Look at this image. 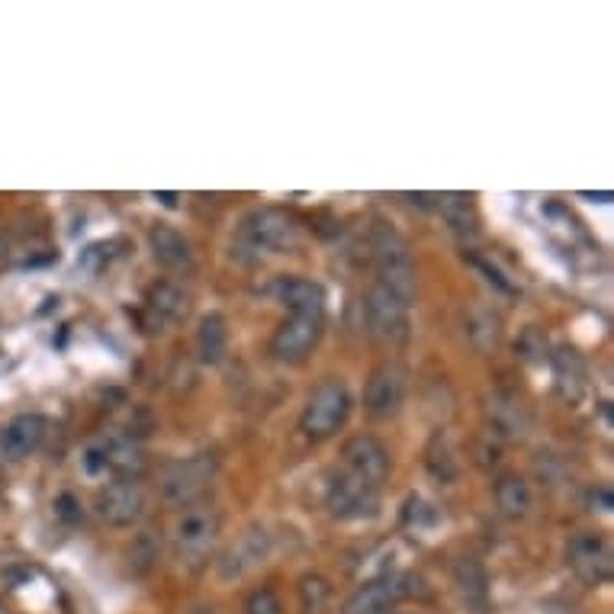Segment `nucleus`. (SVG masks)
Returning a JSON list of instances; mask_svg holds the SVG:
<instances>
[{
    "label": "nucleus",
    "instance_id": "f257e3e1",
    "mask_svg": "<svg viewBox=\"0 0 614 614\" xmlns=\"http://www.w3.org/2000/svg\"><path fill=\"white\" fill-rule=\"evenodd\" d=\"M370 251H373V264L380 274V286H386L393 296H400L409 306L419 293V276H415V261H412L409 242L393 225L376 222L370 232Z\"/></svg>",
    "mask_w": 614,
    "mask_h": 614
},
{
    "label": "nucleus",
    "instance_id": "f03ea898",
    "mask_svg": "<svg viewBox=\"0 0 614 614\" xmlns=\"http://www.w3.org/2000/svg\"><path fill=\"white\" fill-rule=\"evenodd\" d=\"M300 242V225L280 210H254L239 225V251H248L251 258L261 254H280Z\"/></svg>",
    "mask_w": 614,
    "mask_h": 614
},
{
    "label": "nucleus",
    "instance_id": "7ed1b4c3",
    "mask_svg": "<svg viewBox=\"0 0 614 614\" xmlns=\"http://www.w3.org/2000/svg\"><path fill=\"white\" fill-rule=\"evenodd\" d=\"M351 412V393L341 380H325L315 386V393L309 396L306 409H303V431L309 437H329L344 425Z\"/></svg>",
    "mask_w": 614,
    "mask_h": 614
},
{
    "label": "nucleus",
    "instance_id": "20e7f679",
    "mask_svg": "<svg viewBox=\"0 0 614 614\" xmlns=\"http://www.w3.org/2000/svg\"><path fill=\"white\" fill-rule=\"evenodd\" d=\"M364 315H368V332L383 344H402L409 339V306L400 296H393L386 286H370L364 300Z\"/></svg>",
    "mask_w": 614,
    "mask_h": 614
},
{
    "label": "nucleus",
    "instance_id": "39448f33",
    "mask_svg": "<svg viewBox=\"0 0 614 614\" xmlns=\"http://www.w3.org/2000/svg\"><path fill=\"white\" fill-rule=\"evenodd\" d=\"M215 537H219V519L210 509H187L174 522V534H171L178 560H184L190 566L210 556Z\"/></svg>",
    "mask_w": 614,
    "mask_h": 614
},
{
    "label": "nucleus",
    "instance_id": "423d86ee",
    "mask_svg": "<svg viewBox=\"0 0 614 614\" xmlns=\"http://www.w3.org/2000/svg\"><path fill=\"white\" fill-rule=\"evenodd\" d=\"M213 473L215 461L210 454H197V457L171 463L161 476V495L174 505H184L197 492H203V486L213 480Z\"/></svg>",
    "mask_w": 614,
    "mask_h": 614
},
{
    "label": "nucleus",
    "instance_id": "0eeeda50",
    "mask_svg": "<svg viewBox=\"0 0 614 614\" xmlns=\"http://www.w3.org/2000/svg\"><path fill=\"white\" fill-rule=\"evenodd\" d=\"M329 509H332V515H339L344 522L373 519L376 515V490L344 470L329 483Z\"/></svg>",
    "mask_w": 614,
    "mask_h": 614
},
{
    "label": "nucleus",
    "instance_id": "6e6552de",
    "mask_svg": "<svg viewBox=\"0 0 614 614\" xmlns=\"http://www.w3.org/2000/svg\"><path fill=\"white\" fill-rule=\"evenodd\" d=\"M412 583H415L412 576H402V580H396V576H380L373 583H364L344 602L341 614H390L402 595H412L415 592Z\"/></svg>",
    "mask_w": 614,
    "mask_h": 614
},
{
    "label": "nucleus",
    "instance_id": "1a4fd4ad",
    "mask_svg": "<svg viewBox=\"0 0 614 614\" xmlns=\"http://www.w3.org/2000/svg\"><path fill=\"white\" fill-rule=\"evenodd\" d=\"M341 457H344V470H348L351 476L364 480L373 490H376V486L386 480V473H390V454H386V447H383L376 437H368V434L351 437V441L344 444Z\"/></svg>",
    "mask_w": 614,
    "mask_h": 614
},
{
    "label": "nucleus",
    "instance_id": "9d476101",
    "mask_svg": "<svg viewBox=\"0 0 614 614\" xmlns=\"http://www.w3.org/2000/svg\"><path fill=\"white\" fill-rule=\"evenodd\" d=\"M570 563L585 585H605L612 580V547L598 534H576L570 544Z\"/></svg>",
    "mask_w": 614,
    "mask_h": 614
},
{
    "label": "nucleus",
    "instance_id": "9b49d317",
    "mask_svg": "<svg viewBox=\"0 0 614 614\" xmlns=\"http://www.w3.org/2000/svg\"><path fill=\"white\" fill-rule=\"evenodd\" d=\"M145 512V490L135 480H120L97 495V515L107 524H132Z\"/></svg>",
    "mask_w": 614,
    "mask_h": 614
},
{
    "label": "nucleus",
    "instance_id": "f8f14e48",
    "mask_svg": "<svg viewBox=\"0 0 614 614\" xmlns=\"http://www.w3.org/2000/svg\"><path fill=\"white\" fill-rule=\"evenodd\" d=\"M322 335V319L290 315L271 339V354L276 361H303Z\"/></svg>",
    "mask_w": 614,
    "mask_h": 614
},
{
    "label": "nucleus",
    "instance_id": "ddd939ff",
    "mask_svg": "<svg viewBox=\"0 0 614 614\" xmlns=\"http://www.w3.org/2000/svg\"><path fill=\"white\" fill-rule=\"evenodd\" d=\"M405 402V373L396 364H383L370 373L368 390H364V405L370 415L386 419L396 415Z\"/></svg>",
    "mask_w": 614,
    "mask_h": 614
},
{
    "label": "nucleus",
    "instance_id": "4468645a",
    "mask_svg": "<svg viewBox=\"0 0 614 614\" xmlns=\"http://www.w3.org/2000/svg\"><path fill=\"white\" fill-rule=\"evenodd\" d=\"M271 553V534L264 527H251L239 544H232L219 560V576L222 580H239L248 570L261 566Z\"/></svg>",
    "mask_w": 614,
    "mask_h": 614
},
{
    "label": "nucleus",
    "instance_id": "2eb2a0df",
    "mask_svg": "<svg viewBox=\"0 0 614 614\" xmlns=\"http://www.w3.org/2000/svg\"><path fill=\"white\" fill-rule=\"evenodd\" d=\"M149 248H152L154 261L168 271H178V274H190L197 268V254L193 245L187 242L184 235L171 225H152L149 229Z\"/></svg>",
    "mask_w": 614,
    "mask_h": 614
},
{
    "label": "nucleus",
    "instance_id": "dca6fc26",
    "mask_svg": "<svg viewBox=\"0 0 614 614\" xmlns=\"http://www.w3.org/2000/svg\"><path fill=\"white\" fill-rule=\"evenodd\" d=\"M274 293L283 306H290L293 315L325 319V290L319 283L306 280V276H283V280H276Z\"/></svg>",
    "mask_w": 614,
    "mask_h": 614
},
{
    "label": "nucleus",
    "instance_id": "f3484780",
    "mask_svg": "<svg viewBox=\"0 0 614 614\" xmlns=\"http://www.w3.org/2000/svg\"><path fill=\"white\" fill-rule=\"evenodd\" d=\"M42 437H46V422L39 415H17L7 422V429L0 434V451L10 461H23L39 451Z\"/></svg>",
    "mask_w": 614,
    "mask_h": 614
},
{
    "label": "nucleus",
    "instance_id": "a211bd4d",
    "mask_svg": "<svg viewBox=\"0 0 614 614\" xmlns=\"http://www.w3.org/2000/svg\"><path fill=\"white\" fill-rule=\"evenodd\" d=\"M145 309H149L152 322L158 325V332H161L164 325L187 319V312H190V296H187L178 283H168V280H164V283H154L152 290L145 293Z\"/></svg>",
    "mask_w": 614,
    "mask_h": 614
},
{
    "label": "nucleus",
    "instance_id": "6ab92c4d",
    "mask_svg": "<svg viewBox=\"0 0 614 614\" xmlns=\"http://www.w3.org/2000/svg\"><path fill=\"white\" fill-rule=\"evenodd\" d=\"M197 351H200V361L203 364H222L225 361V351H229V325L219 312L203 315L200 329H197Z\"/></svg>",
    "mask_w": 614,
    "mask_h": 614
},
{
    "label": "nucleus",
    "instance_id": "aec40b11",
    "mask_svg": "<svg viewBox=\"0 0 614 614\" xmlns=\"http://www.w3.org/2000/svg\"><path fill=\"white\" fill-rule=\"evenodd\" d=\"M103 457H107V470L120 473L125 480H135L145 466V451L132 437H113L110 444H103Z\"/></svg>",
    "mask_w": 614,
    "mask_h": 614
},
{
    "label": "nucleus",
    "instance_id": "412c9836",
    "mask_svg": "<svg viewBox=\"0 0 614 614\" xmlns=\"http://www.w3.org/2000/svg\"><path fill=\"white\" fill-rule=\"evenodd\" d=\"M495 502L505 519H524L534 505V495L524 476H502L495 483Z\"/></svg>",
    "mask_w": 614,
    "mask_h": 614
},
{
    "label": "nucleus",
    "instance_id": "4be33fe9",
    "mask_svg": "<svg viewBox=\"0 0 614 614\" xmlns=\"http://www.w3.org/2000/svg\"><path fill=\"white\" fill-rule=\"evenodd\" d=\"M437 200H441L437 210L444 215V222H447L457 235H473V232H476V210H473L470 197H463V193H444V197H437Z\"/></svg>",
    "mask_w": 614,
    "mask_h": 614
},
{
    "label": "nucleus",
    "instance_id": "5701e85b",
    "mask_svg": "<svg viewBox=\"0 0 614 614\" xmlns=\"http://www.w3.org/2000/svg\"><path fill=\"white\" fill-rule=\"evenodd\" d=\"M454 583L466 605H483L486 602V573L476 560H461L454 566Z\"/></svg>",
    "mask_w": 614,
    "mask_h": 614
},
{
    "label": "nucleus",
    "instance_id": "b1692460",
    "mask_svg": "<svg viewBox=\"0 0 614 614\" xmlns=\"http://www.w3.org/2000/svg\"><path fill=\"white\" fill-rule=\"evenodd\" d=\"M332 602V585L325 583L322 576H306L300 583V608L303 614H325Z\"/></svg>",
    "mask_w": 614,
    "mask_h": 614
},
{
    "label": "nucleus",
    "instance_id": "393cba45",
    "mask_svg": "<svg viewBox=\"0 0 614 614\" xmlns=\"http://www.w3.org/2000/svg\"><path fill=\"white\" fill-rule=\"evenodd\" d=\"M556 376H560V390H563V396H580L583 393V364H580V358L573 354V351H563L560 358H556Z\"/></svg>",
    "mask_w": 614,
    "mask_h": 614
},
{
    "label": "nucleus",
    "instance_id": "a878e982",
    "mask_svg": "<svg viewBox=\"0 0 614 614\" xmlns=\"http://www.w3.org/2000/svg\"><path fill=\"white\" fill-rule=\"evenodd\" d=\"M492 415V425L499 434H522L524 431V419H522V409L515 405V402H502L495 400L490 409Z\"/></svg>",
    "mask_w": 614,
    "mask_h": 614
},
{
    "label": "nucleus",
    "instance_id": "bb28decb",
    "mask_svg": "<svg viewBox=\"0 0 614 614\" xmlns=\"http://www.w3.org/2000/svg\"><path fill=\"white\" fill-rule=\"evenodd\" d=\"M429 470L437 476V480H454V476H457V463H454V457H451V447H447L444 434H437V437L431 441Z\"/></svg>",
    "mask_w": 614,
    "mask_h": 614
},
{
    "label": "nucleus",
    "instance_id": "cd10ccee",
    "mask_svg": "<svg viewBox=\"0 0 614 614\" xmlns=\"http://www.w3.org/2000/svg\"><path fill=\"white\" fill-rule=\"evenodd\" d=\"M245 614H283V605L271 588H254L245 598Z\"/></svg>",
    "mask_w": 614,
    "mask_h": 614
},
{
    "label": "nucleus",
    "instance_id": "c85d7f7f",
    "mask_svg": "<svg viewBox=\"0 0 614 614\" xmlns=\"http://www.w3.org/2000/svg\"><path fill=\"white\" fill-rule=\"evenodd\" d=\"M154 556H158V544H154L152 531H145V534H139V541L132 544V553H129V560H132V566H135L139 573H145V570L152 566Z\"/></svg>",
    "mask_w": 614,
    "mask_h": 614
},
{
    "label": "nucleus",
    "instance_id": "c756f323",
    "mask_svg": "<svg viewBox=\"0 0 614 614\" xmlns=\"http://www.w3.org/2000/svg\"><path fill=\"white\" fill-rule=\"evenodd\" d=\"M470 264H473V268H476L480 274L486 276V280H490V283L495 286V290H499V293H505V296H515V286H512V280L502 274V271H499V268H495L492 261H483V258H470Z\"/></svg>",
    "mask_w": 614,
    "mask_h": 614
},
{
    "label": "nucleus",
    "instance_id": "7c9ffc66",
    "mask_svg": "<svg viewBox=\"0 0 614 614\" xmlns=\"http://www.w3.org/2000/svg\"><path fill=\"white\" fill-rule=\"evenodd\" d=\"M434 519L437 515L431 512L422 499H409V505H405V524L409 527H429V524H434Z\"/></svg>",
    "mask_w": 614,
    "mask_h": 614
},
{
    "label": "nucleus",
    "instance_id": "2f4dec72",
    "mask_svg": "<svg viewBox=\"0 0 614 614\" xmlns=\"http://www.w3.org/2000/svg\"><path fill=\"white\" fill-rule=\"evenodd\" d=\"M56 515H59L64 524H78L81 519H84V512H81V502H78L71 492H62V495L56 499Z\"/></svg>",
    "mask_w": 614,
    "mask_h": 614
},
{
    "label": "nucleus",
    "instance_id": "473e14b6",
    "mask_svg": "<svg viewBox=\"0 0 614 614\" xmlns=\"http://www.w3.org/2000/svg\"><path fill=\"white\" fill-rule=\"evenodd\" d=\"M84 470H88L91 476L107 473V457H103V447H91V451L84 454Z\"/></svg>",
    "mask_w": 614,
    "mask_h": 614
},
{
    "label": "nucleus",
    "instance_id": "72a5a7b5",
    "mask_svg": "<svg viewBox=\"0 0 614 614\" xmlns=\"http://www.w3.org/2000/svg\"><path fill=\"white\" fill-rule=\"evenodd\" d=\"M592 509H598L602 515H612L614 495L608 486H598V490H592Z\"/></svg>",
    "mask_w": 614,
    "mask_h": 614
},
{
    "label": "nucleus",
    "instance_id": "f704fd0d",
    "mask_svg": "<svg viewBox=\"0 0 614 614\" xmlns=\"http://www.w3.org/2000/svg\"><path fill=\"white\" fill-rule=\"evenodd\" d=\"M7 258H10V242H7V235H0V268L7 264Z\"/></svg>",
    "mask_w": 614,
    "mask_h": 614
},
{
    "label": "nucleus",
    "instance_id": "c9c22d12",
    "mask_svg": "<svg viewBox=\"0 0 614 614\" xmlns=\"http://www.w3.org/2000/svg\"><path fill=\"white\" fill-rule=\"evenodd\" d=\"M154 200H161L164 207H174V203H178V197H174V193H154Z\"/></svg>",
    "mask_w": 614,
    "mask_h": 614
}]
</instances>
